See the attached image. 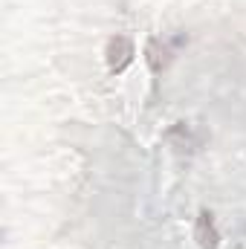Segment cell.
<instances>
[{
  "mask_svg": "<svg viewBox=\"0 0 246 249\" xmlns=\"http://www.w3.org/2000/svg\"><path fill=\"white\" fill-rule=\"evenodd\" d=\"M105 58H107V67L113 72H122L124 67L133 61V44H130V38H124V35L110 38L107 50H105Z\"/></svg>",
  "mask_w": 246,
  "mask_h": 249,
  "instance_id": "6da1fadb",
  "label": "cell"
},
{
  "mask_svg": "<svg viewBox=\"0 0 246 249\" xmlns=\"http://www.w3.org/2000/svg\"><path fill=\"white\" fill-rule=\"evenodd\" d=\"M194 238L200 249H217L220 247V235H217V226H214V214L211 212H200L197 214V223H194Z\"/></svg>",
  "mask_w": 246,
  "mask_h": 249,
  "instance_id": "7a4b0ae2",
  "label": "cell"
},
{
  "mask_svg": "<svg viewBox=\"0 0 246 249\" xmlns=\"http://www.w3.org/2000/svg\"><path fill=\"white\" fill-rule=\"evenodd\" d=\"M145 58H148V67H151L154 72H162V67L168 64V50H165L157 38H151L148 47H145Z\"/></svg>",
  "mask_w": 246,
  "mask_h": 249,
  "instance_id": "3957f363",
  "label": "cell"
}]
</instances>
